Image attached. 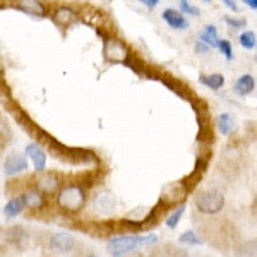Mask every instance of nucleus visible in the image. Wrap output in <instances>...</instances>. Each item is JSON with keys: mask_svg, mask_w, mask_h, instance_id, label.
<instances>
[{"mask_svg": "<svg viewBox=\"0 0 257 257\" xmlns=\"http://www.w3.org/2000/svg\"><path fill=\"white\" fill-rule=\"evenodd\" d=\"M156 235H148V237H134V235H127V237L113 238L108 243V252L113 257H122L128 254V252L136 250L139 245H151L156 242Z\"/></svg>", "mask_w": 257, "mask_h": 257, "instance_id": "f257e3e1", "label": "nucleus"}, {"mask_svg": "<svg viewBox=\"0 0 257 257\" xmlns=\"http://www.w3.org/2000/svg\"><path fill=\"white\" fill-rule=\"evenodd\" d=\"M57 204H59L60 209L67 211V213H77L86 204L84 190L79 185H67V187H64L59 192Z\"/></svg>", "mask_w": 257, "mask_h": 257, "instance_id": "f03ea898", "label": "nucleus"}, {"mask_svg": "<svg viewBox=\"0 0 257 257\" xmlns=\"http://www.w3.org/2000/svg\"><path fill=\"white\" fill-rule=\"evenodd\" d=\"M196 208L204 214H216L225 208V197L219 192H199L196 196Z\"/></svg>", "mask_w": 257, "mask_h": 257, "instance_id": "7ed1b4c3", "label": "nucleus"}, {"mask_svg": "<svg viewBox=\"0 0 257 257\" xmlns=\"http://www.w3.org/2000/svg\"><path fill=\"white\" fill-rule=\"evenodd\" d=\"M187 196V185L185 182H172L163 189L160 197V202L165 208H170L173 204H182V201Z\"/></svg>", "mask_w": 257, "mask_h": 257, "instance_id": "20e7f679", "label": "nucleus"}, {"mask_svg": "<svg viewBox=\"0 0 257 257\" xmlns=\"http://www.w3.org/2000/svg\"><path fill=\"white\" fill-rule=\"evenodd\" d=\"M76 247V240L69 233H55L50 238V248L57 254H69Z\"/></svg>", "mask_w": 257, "mask_h": 257, "instance_id": "39448f33", "label": "nucleus"}, {"mask_svg": "<svg viewBox=\"0 0 257 257\" xmlns=\"http://www.w3.org/2000/svg\"><path fill=\"white\" fill-rule=\"evenodd\" d=\"M26 168H28V160H26V156L21 155V153H11L6 158V163H4V170H6V173L9 177L19 175V173H23Z\"/></svg>", "mask_w": 257, "mask_h": 257, "instance_id": "423d86ee", "label": "nucleus"}, {"mask_svg": "<svg viewBox=\"0 0 257 257\" xmlns=\"http://www.w3.org/2000/svg\"><path fill=\"white\" fill-rule=\"evenodd\" d=\"M161 16H163L165 23H167L170 28H173V30H187L189 28V21L185 19V16L182 14L180 11L167 9V11H163Z\"/></svg>", "mask_w": 257, "mask_h": 257, "instance_id": "0eeeda50", "label": "nucleus"}, {"mask_svg": "<svg viewBox=\"0 0 257 257\" xmlns=\"http://www.w3.org/2000/svg\"><path fill=\"white\" fill-rule=\"evenodd\" d=\"M26 155L31 158L35 168L38 170V172H43L45 165H47V155H45L43 148H41L40 144H36V143H31V144H28V146H26Z\"/></svg>", "mask_w": 257, "mask_h": 257, "instance_id": "6e6552de", "label": "nucleus"}, {"mask_svg": "<svg viewBox=\"0 0 257 257\" xmlns=\"http://www.w3.org/2000/svg\"><path fill=\"white\" fill-rule=\"evenodd\" d=\"M105 55H106V59H110L113 62H120L127 57V48L123 47L118 40H108L105 45Z\"/></svg>", "mask_w": 257, "mask_h": 257, "instance_id": "1a4fd4ad", "label": "nucleus"}, {"mask_svg": "<svg viewBox=\"0 0 257 257\" xmlns=\"http://www.w3.org/2000/svg\"><path fill=\"white\" fill-rule=\"evenodd\" d=\"M21 197H23V201H24V208L40 209V208H43V204H45V197L40 190H28V192H24Z\"/></svg>", "mask_w": 257, "mask_h": 257, "instance_id": "9d476101", "label": "nucleus"}, {"mask_svg": "<svg viewBox=\"0 0 257 257\" xmlns=\"http://www.w3.org/2000/svg\"><path fill=\"white\" fill-rule=\"evenodd\" d=\"M36 187H38L41 194H53L59 190V178L53 175H43L38 178Z\"/></svg>", "mask_w": 257, "mask_h": 257, "instance_id": "9b49d317", "label": "nucleus"}, {"mask_svg": "<svg viewBox=\"0 0 257 257\" xmlns=\"http://www.w3.org/2000/svg\"><path fill=\"white\" fill-rule=\"evenodd\" d=\"M254 89H255V79L250 76V74L242 76L237 81V84H235V91H237L240 96H247V94H250Z\"/></svg>", "mask_w": 257, "mask_h": 257, "instance_id": "f8f14e48", "label": "nucleus"}, {"mask_svg": "<svg viewBox=\"0 0 257 257\" xmlns=\"http://www.w3.org/2000/svg\"><path fill=\"white\" fill-rule=\"evenodd\" d=\"M19 7L28 14H35V16H45V6L40 2V0H19Z\"/></svg>", "mask_w": 257, "mask_h": 257, "instance_id": "ddd939ff", "label": "nucleus"}, {"mask_svg": "<svg viewBox=\"0 0 257 257\" xmlns=\"http://www.w3.org/2000/svg\"><path fill=\"white\" fill-rule=\"evenodd\" d=\"M218 30H216V26H213V24H209V26H206L204 28V31L201 33V40L199 41H202L204 45H208L209 48H216V45H218Z\"/></svg>", "mask_w": 257, "mask_h": 257, "instance_id": "4468645a", "label": "nucleus"}, {"mask_svg": "<svg viewBox=\"0 0 257 257\" xmlns=\"http://www.w3.org/2000/svg\"><path fill=\"white\" fill-rule=\"evenodd\" d=\"M23 209H24V201H23V197H21V196L16 197V199H11V201L4 206V213H6V216L9 219L16 218Z\"/></svg>", "mask_w": 257, "mask_h": 257, "instance_id": "2eb2a0df", "label": "nucleus"}, {"mask_svg": "<svg viewBox=\"0 0 257 257\" xmlns=\"http://www.w3.org/2000/svg\"><path fill=\"white\" fill-rule=\"evenodd\" d=\"M218 127H219V132H221L223 136H230V134H231V131H233V127H235V118H233V115H230V113L219 115V118H218Z\"/></svg>", "mask_w": 257, "mask_h": 257, "instance_id": "dca6fc26", "label": "nucleus"}, {"mask_svg": "<svg viewBox=\"0 0 257 257\" xmlns=\"http://www.w3.org/2000/svg\"><path fill=\"white\" fill-rule=\"evenodd\" d=\"M201 82L204 86H208V88L218 91L225 86V77H223L221 74H211V76H208V77L201 76Z\"/></svg>", "mask_w": 257, "mask_h": 257, "instance_id": "f3484780", "label": "nucleus"}, {"mask_svg": "<svg viewBox=\"0 0 257 257\" xmlns=\"http://www.w3.org/2000/svg\"><path fill=\"white\" fill-rule=\"evenodd\" d=\"M74 18H76V14H74V11L69 9V7H60V9H57L55 12V21L59 24H62V26L70 24L74 21Z\"/></svg>", "mask_w": 257, "mask_h": 257, "instance_id": "a211bd4d", "label": "nucleus"}, {"mask_svg": "<svg viewBox=\"0 0 257 257\" xmlns=\"http://www.w3.org/2000/svg\"><path fill=\"white\" fill-rule=\"evenodd\" d=\"M238 41H240V45H242L243 48L254 50L255 45H257V36H255L254 31H243L242 35H240Z\"/></svg>", "mask_w": 257, "mask_h": 257, "instance_id": "6ab92c4d", "label": "nucleus"}, {"mask_svg": "<svg viewBox=\"0 0 257 257\" xmlns=\"http://www.w3.org/2000/svg\"><path fill=\"white\" fill-rule=\"evenodd\" d=\"M180 243H187V245H202V240L197 237L194 231H185L180 235Z\"/></svg>", "mask_w": 257, "mask_h": 257, "instance_id": "aec40b11", "label": "nucleus"}, {"mask_svg": "<svg viewBox=\"0 0 257 257\" xmlns=\"http://www.w3.org/2000/svg\"><path fill=\"white\" fill-rule=\"evenodd\" d=\"M184 213H185V206L182 204L180 208H178L175 213L172 214V216H168V219H167V226L168 228H177V225H178V221H180V218L184 216Z\"/></svg>", "mask_w": 257, "mask_h": 257, "instance_id": "412c9836", "label": "nucleus"}, {"mask_svg": "<svg viewBox=\"0 0 257 257\" xmlns=\"http://www.w3.org/2000/svg\"><path fill=\"white\" fill-rule=\"evenodd\" d=\"M216 48L221 50V53L226 57L228 60L233 59V50H231V43H230V41H228V40H218Z\"/></svg>", "mask_w": 257, "mask_h": 257, "instance_id": "4be33fe9", "label": "nucleus"}, {"mask_svg": "<svg viewBox=\"0 0 257 257\" xmlns=\"http://www.w3.org/2000/svg\"><path fill=\"white\" fill-rule=\"evenodd\" d=\"M180 12H182V14L199 16V9L196 6H190L189 0H180Z\"/></svg>", "mask_w": 257, "mask_h": 257, "instance_id": "5701e85b", "label": "nucleus"}, {"mask_svg": "<svg viewBox=\"0 0 257 257\" xmlns=\"http://www.w3.org/2000/svg\"><path fill=\"white\" fill-rule=\"evenodd\" d=\"M226 23L230 24L231 28H245L247 26V21L245 19H235V18H226Z\"/></svg>", "mask_w": 257, "mask_h": 257, "instance_id": "b1692460", "label": "nucleus"}, {"mask_svg": "<svg viewBox=\"0 0 257 257\" xmlns=\"http://www.w3.org/2000/svg\"><path fill=\"white\" fill-rule=\"evenodd\" d=\"M139 2L143 4V6H146L148 9H155V7L158 6L160 0H139Z\"/></svg>", "mask_w": 257, "mask_h": 257, "instance_id": "393cba45", "label": "nucleus"}, {"mask_svg": "<svg viewBox=\"0 0 257 257\" xmlns=\"http://www.w3.org/2000/svg\"><path fill=\"white\" fill-rule=\"evenodd\" d=\"M223 4L228 7V9H231L233 12H237L238 11V6H237V2H233V0H223Z\"/></svg>", "mask_w": 257, "mask_h": 257, "instance_id": "a878e982", "label": "nucleus"}, {"mask_svg": "<svg viewBox=\"0 0 257 257\" xmlns=\"http://www.w3.org/2000/svg\"><path fill=\"white\" fill-rule=\"evenodd\" d=\"M196 50H197L199 53H206V52H209V47H208V45H204V43H202V41H197Z\"/></svg>", "mask_w": 257, "mask_h": 257, "instance_id": "bb28decb", "label": "nucleus"}, {"mask_svg": "<svg viewBox=\"0 0 257 257\" xmlns=\"http://www.w3.org/2000/svg\"><path fill=\"white\" fill-rule=\"evenodd\" d=\"M243 2H245L252 11H255V9H257V0H243Z\"/></svg>", "mask_w": 257, "mask_h": 257, "instance_id": "cd10ccee", "label": "nucleus"}, {"mask_svg": "<svg viewBox=\"0 0 257 257\" xmlns=\"http://www.w3.org/2000/svg\"><path fill=\"white\" fill-rule=\"evenodd\" d=\"M204 2H211V0H204Z\"/></svg>", "mask_w": 257, "mask_h": 257, "instance_id": "c85d7f7f", "label": "nucleus"}, {"mask_svg": "<svg viewBox=\"0 0 257 257\" xmlns=\"http://www.w3.org/2000/svg\"><path fill=\"white\" fill-rule=\"evenodd\" d=\"M88 257H94V255H88Z\"/></svg>", "mask_w": 257, "mask_h": 257, "instance_id": "c756f323", "label": "nucleus"}]
</instances>
